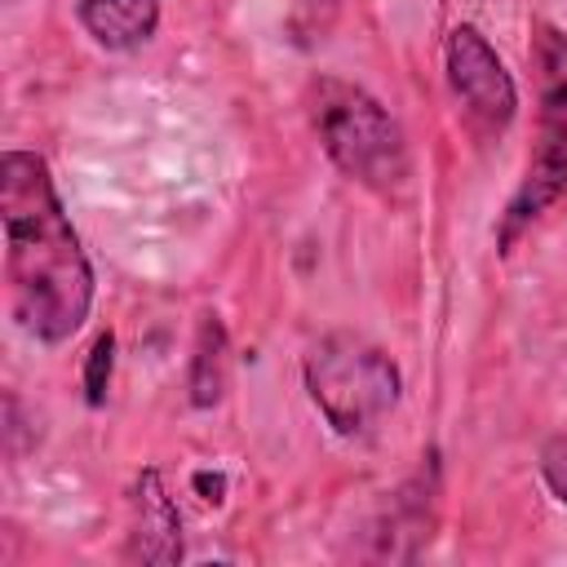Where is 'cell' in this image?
<instances>
[{"label": "cell", "instance_id": "10", "mask_svg": "<svg viewBox=\"0 0 567 567\" xmlns=\"http://www.w3.org/2000/svg\"><path fill=\"white\" fill-rule=\"evenodd\" d=\"M540 478L558 505H567V434H549L540 443Z\"/></svg>", "mask_w": 567, "mask_h": 567}, {"label": "cell", "instance_id": "9", "mask_svg": "<svg viewBox=\"0 0 567 567\" xmlns=\"http://www.w3.org/2000/svg\"><path fill=\"white\" fill-rule=\"evenodd\" d=\"M230 381V346H226V328L217 315H204L199 337H195V359H190V403L195 408H213L226 394Z\"/></svg>", "mask_w": 567, "mask_h": 567}, {"label": "cell", "instance_id": "1", "mask_svg": "<svg viewBox=\"0 0 567 567\" xmlns=\"http://www.w3.org/2000/svg\"><path fill=\"white\" fill-rule=\"evenodd\" d=\"M0 226L13 323L44 346L71 341L93 306V270L49 164L31 151L0 155Z\"/></svg>", "mask_w": 567, "mask_h": 567}, {"label": "cell", "instance_id": "2", "mask_svg": "<svg viewBox=\"0 0 567 567\" xmlns=\"http://www.w3.org/2000/svg\"><path fill=\"white\" fill-rule=\"evenodd\" d=\"M310 124L319 133L323 155L359 186L377 195H394L408 173V137L399 120L359 84L319 75L310 89Z\"/></svg>", "mask_w": 567, "mask_h": 567}, {"label": "cell", "instance_id": "3", "mask_svg": "<svg viewBox=\"0 0 567 567\" xmlns=\"http://www.w3.org/2000/svg\"><path fill=\"white\" fill-rule=\"evenodd\" d=\"M306 390L341 439L372 434L399 403L403 377L394 359L359 332H328L306 354Z\"/></svg>", "mask_w": 567, "mask_h": 567}, {"label": "cell", "instance_id": "5", "mask_svg": "<svg viewBox=\"0 0 567 567\" xmlns=\"http://www.w3.org/2000/svg\"><path fill=\"white\" fill-rule=\"evenodd\" d=\"M443 66L470 124H478L483 133H505L514 124V111H518L514 75L505 71V62L496 58V49L474 22H461L447 31Z\"/></svg>", "mask_w": 567, "mask_h": 567}, {"label": "cell", "instance_id": "7", "mask_svg": "<svg viewBox=\"0 0 567 567\" xmlns=\"http://www.w3.org/2000/svg\"><path fill=\"white\" fill-rule=\"evenodd\" d=\"M128 558H142V563H177L182 558V518H177L155 470H146L133 487Z\"/></svg>", "mask_w": 567, "mask_h": 567}, {"label": "cell", "instance_id": "11", "mask_svg": "<svg viewBox=\"0 0 567 567\" xmlns=\"http://www.w3.org/2000/svg\"><path fill=\"white\" fill-rule=\"evenodd\" d=\"M111 354H115V337H111V332H102V337L93 341V350H89V372H84V394H89V403H93V408L106 399Z\"/></svg>", "mask_w": 567, "mask_h": 567}, {"label": "cell", "instance_id": "6", "mask_svg": "<svg viewBox=\"0 0 567 567\" xmlns=\"http://www.w3.org/2000/svg\"><path fill=\"white\" fill-rule=\"evenodd\" d=\"M434 496H439V470H434V456L430 465H421L394 496H390V509L381 514L377 523V549L372 558H416V549L434 536Z\"/></svg>", "mask_w": 567, "mask_h": 567}, {"label": "cell", "instance_id": "4", "mask_svg": "<svg viewBox=\"0 0 567 567\" xmlns=\"http://www.w3.org/2000/svg\"><path fill=\"white\" fill-rule=\"evenodd\" d=\"M532 71L540 97V133L527 159V173L501 217L496 244L509 252L523 230H532L563 195H567V35L554 22H536L532 31Z\"/></svg>", "mask_w": 567, "mask_h": 567}, {"label": "cell", "instance_id": "8", "mask_svg": "<svg viewBox=\"0 0 567 567\" xmlns=\"http://www.w3.org/2000/svg\"><path fill=\"white\" fill-rule=\"evenodd\" d=\"M75 18L93 44H102L111 53H128L155 35L159 0H80Z\"/></svg>", "mask_w": 567, "mask_h": 567}]
</instances>
